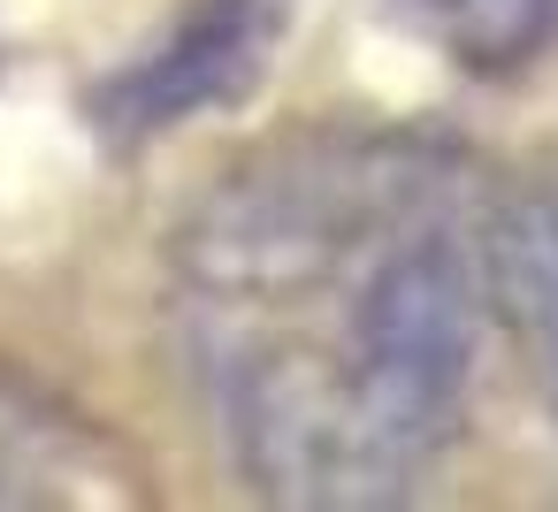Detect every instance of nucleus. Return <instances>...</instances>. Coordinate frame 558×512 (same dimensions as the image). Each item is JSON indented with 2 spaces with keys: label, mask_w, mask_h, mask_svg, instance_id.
I'll return each mask as SVG.
<instances>
[{
  "label": "nucleus",
  "mask_w": 558,
  "mask_h": 512,
  "mask_svg": "<svg viewBox=\"0 0 558 512\" xmlns=\"http://www.w3.org/2000/svg\"><path fill=\"white\" fill-rule=\"evenodd\" d=\"M329 337H238L215 367L238 474L283 504H398L466 420L489 283L466 207L322 291Z\"/></svg>",
  "instance_id": "1"
},
{
  "label": "nucleus",
  "mask_w": 558,
  "mask_h": 512,
  "mask_svg": "<svg viewBox=\"0 0 558 512\" xmlns=\"http://www.w3.org/2000/svg\"><path fill=\"white\" fill-rule=\"evenodd\" d=\"M466 154L421 131H291L199 192L177 222V276L215 306H314L413 222L466 207Z\"/></svg>",
  "instance_id": "2"
},
{
  "label": "nucleus",
  "mask_w": 558,
  "mask_h": 512,
  "mask_svg": "<svg viewBox=\"0 0 558 512\" xmlns=\"http://www.w3.org/2000/svg\"><path fill=\"white\" fill-rule=\"evenodd\" d=\"M291 24V0H192V9L93 93V123L123 146H146L207 108H238Z\"/></svg>",
  "instance_id": "3"
},
{
  "label": "nucleus",
  "mask_w": 558,
  "mask_h": 512,
  "mask_svg": "<svg viewBox=\"0 0 558 512\" xmlns=\"http://www.w3.org/2000/svg\"><path fill=\"white\" fill-rule=\"evenodd\" d=\"M123 497H138V481L93 428L0 390V512L9 504H123Z\"/></svg>",
  "instance_id": "4"
},
{
  "label": "nucleus",
  "mask_w": 558,
  "mask_h": 512,
  "mask_svg": "<svg viewBox=\"0 0 558 512\" xmlns=\"http://www.w3.org/2000/svg\"><path fill=\"white\" fill-rule=\"evenodd\" d=\"M474 253H482L489 314L512 321V337L527 344V359L543 367V382L558 398V207L550 199H512V207L482 215Z\"/></svg>",
  "instance_id": "5"
},
{
  "label": "nucleus",
  "mask_w": 558,
  "mask_h": 512,
  "mask_svg": "<svg viewBox=\"0 0 558 512\" xmlns=\"http://www.w3.org/2000/svg\"><path fill=\"white\" fill-rule=\"evenodd\" d=\"M383 9L474 77H512L558 39V0H383Z\"/></svg>",
  "instance_id": "6"
}]
</instances>
